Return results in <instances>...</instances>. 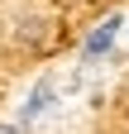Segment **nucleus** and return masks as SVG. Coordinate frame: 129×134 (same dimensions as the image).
<instances>
[{"label":"nucleus","instance_id":"f257e3e1","mask_svg":"<svg viewBox=\"0 0 129 134\" xmlns=\"http://www.w3.org/2000/svg\"><path fill=\"white\" fill-rule=\"evenodd\" d=\"M43 43H48V24H43V19H19L14 48H29V53H34V48H43Z\"/></svg>","mask_w":129,"mask_h":134},{"label":"nucleus","instance_id":"f03ea898","mask_svg":"<svg viewBox=\"0 0 129 134\" xmlns=\"http://www.w3.org/2000/svg\"><path fill=\"white\" fill-rule=\"evenodd\" d=\"M115 29H120V14H110V19H105V24L86 38V58H101L105 48H110V38H115Z\"/></svg>","mask_w":129,"mask_h":134},{"label":"nucleus","instance_id":"7ed1b4c3","mask_svg":"<svg viewBox=\"0 0 129 134\" xmlns=\"http://www.w3.org/2000/svg\"><path fill=\"white\" fill-rule=\"evenodd\" d=\"M48 105H53V81H38L34 96H29V105H24V120H38Z\"/></svg>","mask_w":129,"mask_h":134},{"label":"nucleus","instance_id":"20e7f679","mask_svg":"<svg viewBox=\"0 0 129 134\" xmlns=\"http://www.w3.org/2000/svg\"><path fill=\"white\" fill-rule=\"evenodd\" d=\"M0 134H19V125H10V120H0Z\"/></svg>","mask_w":129,"mask_h":134}]
</instances>
